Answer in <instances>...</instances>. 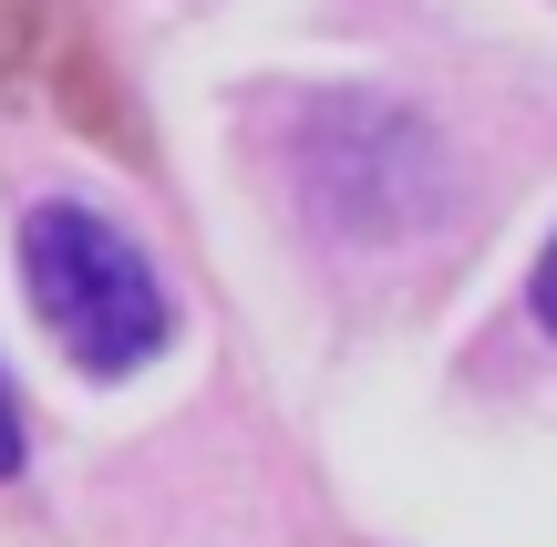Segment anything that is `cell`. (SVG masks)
<instances>
[{
  "label": "cell",
  "mask_w": 557,
  "mask_h": 547,
  "mask_svg": "<svg viewBox=\"0 0 557 547\" xmlns=\"http://www.w3.org/2000/svg\"><path fill=\"white\" fill-rule=\"evenodd\" d=\"M21 279H32V310L62 351H73L94 383H124L135 362H156L176 310H165V279L135 238H124L103 207H32L21 217Z\"/></svg>",
  "instance_id": "1"
},
{
  "label": "cell",
  "mask_w": 557,
  "mask_h": 547,
  "mask_svg": "<svg viewBox=\"0 0 557 547\" xmlns=\"http://www.w3.org/2000/svg\"><path fill=\"white\" fill-rule=\"evenodd\" d=\"M52 32H62V0H0V83H11Z\"/></svg>",
  "instance_id": "2"
},
{
  "label": "cell",
  "mask_w": 557,
  "mask_h": 547,
  "mask_svg": "<svg viewBox=\"0 0 557 547\" xmlns=\"http://www.w3.org/2000/svg\"><path fill=\"white\" fill-rule=\"evenodd\" d=\"M527 300H537V331L557 341V238H547V259H537V279H527Z\"/></svg>",
  "instance_id": "3"
},
{
  "label": "cell",
  "mask_w": 557,
  "mask_h": 547,
  "mask_svg": "<svg viewBox=\"0 0 557 547\" xmlns=\"http://www.w3.org/2000/svg\"><path fill=\"white\" fill-rule=\"evenodd\" d=\"M21 455L32 445H21V403H11V372H0V475H21Z\"/></svg>",
  "instance_id": "4"
}]
</instances>
